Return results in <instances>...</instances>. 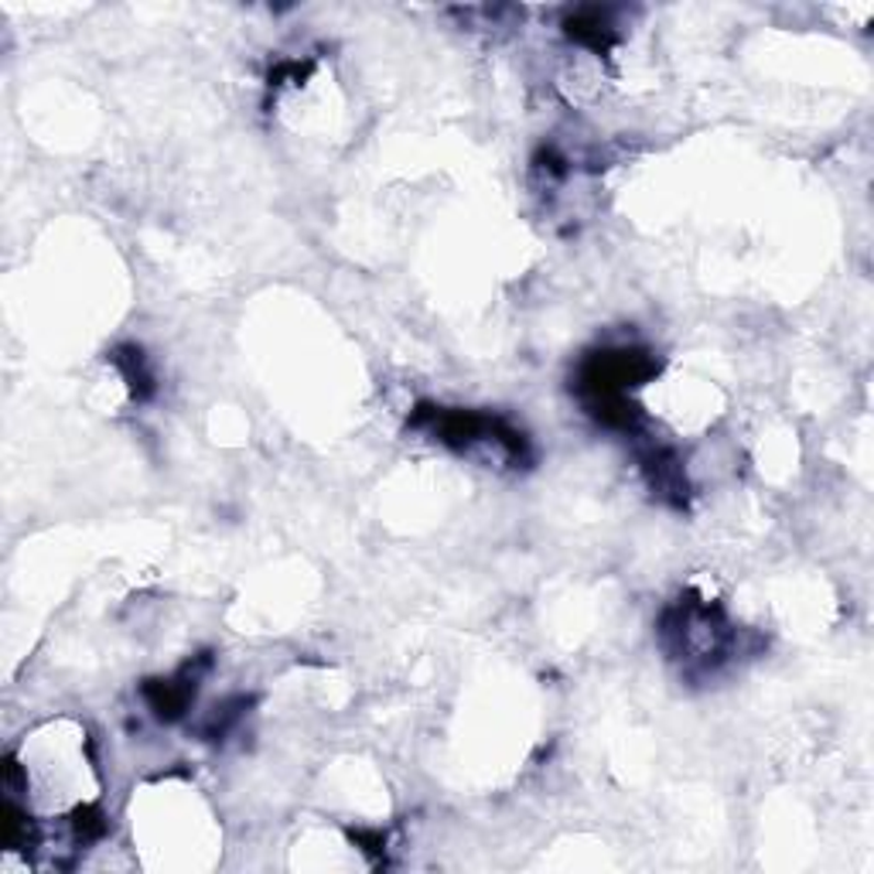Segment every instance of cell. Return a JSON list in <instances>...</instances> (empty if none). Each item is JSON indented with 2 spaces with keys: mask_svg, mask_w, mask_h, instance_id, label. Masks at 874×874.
Masks as SVG:
<instances>
[{
  "mask_svg": "<svg viewBox=\"0 0 874 874\" xmlns=\"http://www.w3.org/2000/svg\"><path fill=\"white\" fill-rule=\"evenodd\" d=\"M195 691H199V670L189 663L171 680H150L144 686V697H147L150 710L158 714L161 721H175V717H181L184 707L192 704Z\"/></svg>",
  "mask_w": 874,
  "mask_h": 874,
  "instance_id": "6da1fadb",
  "label": "cell"
},
{
  "mask_svg": "<svg viewBox=\"0 0 874 874\" xmlns=\"http://www.w3.org/2000/svg\"><path fill=\"white\" fill-rule=\"evenodd\" d=\"M568 35L587 48H608L615 42V27L608 21V11L584 8V11L568 18Z\"/></svg>",
  "mask_w": 874,
  "mask_h": 874,
  "instance_id": "7a4b0ae2",
  "label": "cell"
},
{
  "mask_svg": "<svg viewBox=\"0 0 874 874\" xmlns=\"http://www.w3.org/2000/svg\"><path fill=\"white\" fill-rule=\"evenodd\" d=\"M116 362V369L123 372V380H127V386L134 390V396H150L154 393V377H150V369L144 362V352L134 349V346H123L110 356Z\"/></svg>",
  "mask_w": 874,
  "mask_h": 874,
  "instance_id": "3957f363",
  "label": "cell"
}]
</instances>
